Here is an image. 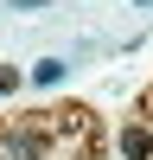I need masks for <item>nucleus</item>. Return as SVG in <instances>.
<instances>
[{
    "mask_svg": "<svg viewBox=\"0 0 153 160\" xmlns=\"http://www.w3.org/2000/svg\"><path fill=\"white\" fill-rule=\"evenodd\" d=\"M121 154L128 160H147L153 154V135H147V128H128V135H121Z\"/></svg>",
    "mask_w": 153,
    "mask_h": 160,
    "instance_id": "1",
    "label": "nucleus"
},
{
    "mask_svg": "<svg viewBox=\"0 0 153 160\" xmlns=\"http://www.w3.org/2000/svg\"><path fill=\"white\" fill-rule=\"evenodd\" d=\"M32 83H45V90L64 83V58H38V64H32Z\"/></svg>",
    "mask_w": 153,
    "mask_h": 160,
    "instance_id": "2",
    "label": "nucleus"
},
{
    "mask_svg": "<svg viewBox=\"0 0 153 160\" xmlns=\"http://www.w3.org/2000/svg\"><path fill=\"white\" fill-rule=\"evenodd\" d=\"M13 90H19V71H13V64H0V96H13Z\"/></svg>",
    "mask_w": 153,
    "mask_h": 160,
    "instance_id": "3",
    "label": "nucleus"
},
{
    "mask_svg": "<svg viewBox=\"0 0 153 160\" xmlns=\"http://www.w3.org/2000/svg\"><path fill=\"white\" fill-rule=\"evenodd\" d=\"M38 7H51V0H19V13H38Z\"/></svg>",
    "mask_w": 153,
    "mask_h": 160,
    "instance_id": "4",
    "label": "nucleus"
},
{
    "mask_svg": "<svg viewBox=\"0 0 153 160\" xmlns=\"http://www.w3.org/2000/svg\"><path fill=\"white\" fill-rule=\"evenodd\" d=\"M32 160H51V154H32Z\"/></svg>",
    "mask_w": 153,
    "mask_h": 160,
    "instance_id": "5",
    "label": "nucleus"
},
{
    "mask_svg": "<svg viewBox=\"0 0 153 160\" xmlns=\"http://www.w3.org/2000/svg\"><path fill=\"white\" fill-rule=\"evenodd\" d=\"M140 7H153V0H140Z\"/></svg>",
    "mask_w": 153,
    "mask_h": 160,
    "instance_id": "6",
    "label": "nucleus"
}]
</instances>
